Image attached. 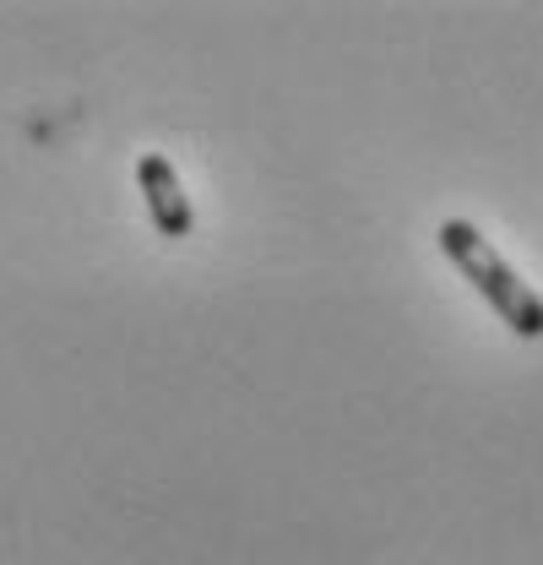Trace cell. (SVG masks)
<instances>
[{
	"label": "cell",
	"instance_id": "cell-2",
	"mask_svg": "<svg viewBox=\"0 0 543 565\" xmlns=\"http://www.w3.org/2000/svg\"><path fill=\"white\" fill-rule=\"evenodd\" d=\"M136 180H141L147 212H152V228H158L163 239H185L196 217H191V196H185V185H180L174 163H169L163 152H141Z\"/></svg>",
	"mask_w": 543,
	"mask_h": 565
},
{
	"label": "cell",
	"instance_id": "cell-1",
	"mask_svg": "<svg viewBox=\"0 0 543 565\" xmlns=\"http://www.w3.org/2000/svg\"><path fill=\"white\" fill-rule=\"evenodd\" d=\"M440 250H446L451 267L494 305V316H500L517 338H543V299L505 267V256L478 234L468 217H446V223H440Z\"/></svg>",
	"mask_w": 543,
	"mask_h": 565
}]
</instances>
